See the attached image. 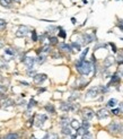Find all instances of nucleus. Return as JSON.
I'll return each instance as SVG.
<instances>
[{
  "mask_svg": "<svg viewBox=\"0 0 123 139\" xmlns=\"http://www.w3.org/2000/svg\"><path fill=\"white\" fill-rule=\"evenodd\" d=\"M23 62L26 65L27 69L31 70V69H33V67H34V63H35V58H32V57H25V59H24Z\"/></svg>",
  "mask_w": 123,
  "mask_h": 139,
  "instance_id": "423d86ee",
  "label": "nucleus"
},
{
  "mask_svg": "<svg viewBox=\"0 0 123 139\" xmlns=\"http://www.w3.org/2000/svg\"><path fill=\"white\" fill-rule=\"evenodd\" d=\"M1 80H2V76H1V75H0V82H1Z\"/></svg>",
  "mask_w": 123,
  "mask_h": 139,
  "instance_id": "603ef678",
  "label": "nucleus"
},
{
  "mask_svg": "<svg viewBox=\"0 0 123 139\" xmlns=\"http://www.w3.org/2000/svg\"><path fill=\"white\" fill-rule=\"evenodd\" d=\"M60 109H61L63 112H69V111H72V103H70V102L61 103Z\"/></svg>",
  "mask_w": 123,
  "mask_h": 139,
  "instance_id": "1a4fd4ad",
  "label": "nucleus"
},
{
  "mask_svg": "<svg viewBox=\"0 0 123 139\" xmlns=\"http://www.w3.org/2000/svg\"><path fill=\"white\" fill-rule=\"evenodd\" d=\"M10 1H14V2H20V0H10Z\"/></svg>",
  "mask_w": 123,
  "mask_h": 139,
  "instance_id": "8fccbe9b",
  "label": "nucleus"
},
{
  "mask_svg": "<svg viewBox=\"0 0 123 139\" xmlns=\"http://www.w3.org/2000/svg\"><path fill=\"white\" fill-rule=\"evenodd\" d=\"M121 40H122V41H123V37H121Z\"/></svg>",
  "mask_w": 123,
  "mask_h": 139,
  "instance_id": "5fc2aeb1",
  "label": "nucleus"
},
{
  "mask_svg": "<svg viewBox=\"0 0 123 139\" xmlns=\"http://www.w3.org/2000/svg\"><path fill=\"white\" fill-rule=\"evenodd\" d=\"M46 120H48V116L45 114H37L36 115V122H35V126L36 127H42L43 123L45 122Z\"/></svg>",
  "mask_w": 123,
  "mask_h": 139,
  "instance_id": "20e7f679",
  "label": "nucleus"
},
{
  "mask_svg": "<svg viewBox=\"0 0 123 139\" xmlns=\"http://www.w3.org/2000/svg\"><path fill=\"white\" fill-rule=\"evenodd\" d=\"M70 139H77V135H71Z\"/></svg>",
  "mask_w": 123,
  "mask_h": 139,
  "instance_id": "a18cd8bd",
  "label": "nucleus"
},
{
  "mask_svg": "<svg viewBox=\"0 0 123 139\" xmlns=\"http://www.w3.org/2000/svg\"><path fill=\"white\" fill-rule=\"evenodd\" d=\"M2 139H19V135L17 132H9L6 136H3Z\"/></svg>",
  "mask_w": 123,
  "mask_h": 139,
  "instance_id": "2eb2a0df",
  "label": "nucleus"
},
{
  "mask_svg": "<svg viewBox=\"0 0 123 139\" xmlns=\"http://www.w3.org/2000/svg\"><path fill=\"white\" fill-rule=\"evenodd\" d=\"M49 139H59V136L57 135V133H50Z\"/></svg>",
  "mask_w": 123,
  "mask_h": 139,
  "instance_id": "58836bf2",
  "label": "nucleus"
},
{
  "mask_svg": "<svg viewBox=\"0 0 123 139\" xmlns=\"http://www.w3.org/2000/svg\"><path fill=\"white\" fill-rule=\"evenodd\" d=\"M45 110H46V112H50V113H52V114H54L55 113V107H54L53 104H46Z\"/></svg>",
  "mask_w": 123,
  "mask_h": 139,
  "instance_id": "aec40b11",
  "label": "nucleus"
},
{
  "mask_svg": "<svg viewBox=\"0 0 123 139\" xmlns=\"http://www.w3.org/2000/svg\"><path fill=\"white\" fill-rule=\"evenodd\" d=\"M59 27H55V26H49L48 27V32H49V33H53V32H54L55 30H58Z\"/></svg>",
  "mask_w": 123,
  "mask_h": 139,
  "instance_id": "e433bc0d",
  "label": "nucleus"
},
{
  "mask_svg": "<svg viewBox=\"0 0 123 139\" xmlns=\"http://www.w3.org/2000/svg\"><path fill=\"white\" fill-rule=\"evenodd\" d=\"M33 78H34V82H35L36 84H42L44 80H46L48 76H46L45 74H36Z\"/></svg>",
  "mask_w": 123,
  "mask_h": 139,
  "instance_id": "0eeeda50",
  "label": "nucleus"
},
{
  "mask_svg": "<svg viewBox=\"0 0 123 139\" xmlns=\"http://www.w3.org/2000/svg\"><path fill=\"white\" fill-rule=\"evenodd\" d=\"M98 95V87H91L86 93V98H95Z\"/></svg>",
  "mask_w": 123,
  "mask_h": 139,
  "instance_id": "7ed1b4c3",
  "label": "nucleus"
},
{
  "mask_svg": "<svg viewBox=\"0 0 123 139\" xmlns=\"http://www.w3.org/2000/svg\"><path fill=\"white\" fill-rule=\"evenodd\" d=\"M29 32H31V31H29L28 27L22 25V26H19V27H18V30H17L16 36H17V37H25L26 35L29 33Z\"/></svg>",
  "mask_w": 123,
  "mask_h": 139,
  "instance_id": "f03ea898",
  "label": "nucleus"
},
{
  "mask_svg": "<svg viewBox=\"0 0 123 139\" xmlns=\"http://www.w3.org/2000/svg\"><path fill=\"white\" fill-rule=\"evenodd\" d=\"M89 126H90V124H89V122H88L87 120H84V121H82V123H81V127H82L84 129H86V130H88Z\"/></svg>",
  "mask_w": 123,
  "mask_h": 139,
  "instance_id": "72a5a7b5",
  "label": "nucleus"
},
{
  "mask_svg": "<svg viewBox=\"0 0 123 139\" xmlns=\"http://www.w3.org/2000/svg\"><path fill=\"white\" fill-rule=\"evenodd\" d=\"M36 105V102H35V99L34 98H31V101H29V103L27 104V109H32L33 106H35Z\"/></svg>",
  "mask_w": 123,
  "mask_h": 139,
  "instance_id": "7c9ffc66",
  "label": "nucleus"
},
{
  "mask_svg": "<svg viewBox=\"0 0 123 139\" xmlns=\"http://www.w3.org/2000/svg\"><path fill=\"white\" fill-rule=\"evenodd\" d=\"M112 113L116 115V114H119V113H120V110H119V109H114V110H112Z\"/></svg>",
  "mask_w": 123,
  "mask_h": 139,
  "instance_id": "a19ab883",
  "label": "nucleus"
},
{
  "mask_svg": "<svg viewBox=\"0 0 123 139\" xmlns=\"http://www.w3.org/2000/svg\"><path fill=\"white\" fill-rule=\"evenodd\" d=\"M119 27H120L121 31H123V23H122V24H119Z\"/></svg>",
  "mask_w": 123,
  "mask_h": 139,
  "instance_id": "de8ad7c7",
  "label": "nucleus"
},
{
  "mask_svg": "<svg viewBox=\"0 0 123 139\" xmlns=\"http://www.w3.org/2000/svg\"><path fill=\"white\" fill-rule=\"evenodd\" d=\"M120 128H121V123H119V122H113V123H111L110 126H108V130L113 131V132L119 131Z\"/></svg>",
  "mask_w": 123,
  "mask_h": 139,
  "instance_id": "9b49d317",
  "label": "nucleus"
},
{
  "mask_svg": "<svg viewBox=\"0 0 123 139\" xmlns=\"http://www.w3.org/2000/svg\"><path fill=\"white\" fill-rule=\"evenodd\" d=\"M45 90H46V88H40L39 92H40V93H43V92H45Z\"/></svg>",
  "mask_w": 123,
  "mask_h": 139,
  "instance_id": "c03bdc74",
  "label": "nucleus"
},
{
  "mask_svg": "<svg viewBox=\"0 0 123 139\" xmlns=\"http://www.w3.org/2000/svg\"><path fill=\"white\" fill-rule=\"evenodd\" d=\"M20 84H23L24 86H28V85H29V84L27 83V82H23V80H22V82H20Z\"/></svg>",
  "mask_w": 123,
  "mask_h": 139,
  "instance_id": "37998d69",
  "label": "nucleus"
},
{
  "mask_svg": "<svg viewBox=\"0 0 123 139\" xmlns=\"http://www.w3.org/2000/svg\"><path fill=\"white\" fill-rule=\"evenodd\" d=\"M120 111L123 113V103H122V104H121V109H120Z\"/></svg>",
  "mask_w": 123,
  "mask_h": 139,
  "instance_id": "09e8293b",
  "label": "nucleus"
},
{
  "mask_svg": "<svg viewBox=\"0 0 123 139\" xmlns=\"http://www.w3.org/2000/svg\"><path fill=\"white\" fill-rule=\"evenodd\" d=\"M96 115H97L98 119H104V118H106V116L108 115V112H107L106 109H102L96 113Z\"/></svg>",
  "mask_w": 123,
  "mask_h": 139,
  "instance_id": "ddd939ff",
  "label": "nucleus"
},
{
  "mask_svg": "<svg viewBox=\"0 0 123 139\" xmlns=\"http://www.w3.org/2000/svg\"><path fill=\"white\" fill-rule=\"evenodd\" d=\"M87 131H88V130L84 129V128H82V127L80 126L77 130H76V135H77V136H82V135H85V133L87 132Z\"/></svg>",
  "mask_w": 123,
  "mask_h": 139,
  "instance_id": "4be33fe9",
  "label": "nucleus"
},
{
  "mask_svg": "<svg viewBox=\"0 0 123 139\" xmlns=\"http://www.w3.org/2000/svg\"><path fill=\"white\" fill-rule=\"evenodd\" d=\"M82 39H84V44H89L95 40V36L94 34H84Z\"/></svg>",
  "mask_w": 123,
  "mask_h": 139,
  "instance_id": "9d476101",
  "label": "nucleus"
},
{
  "mask_svg": "<svg viewBox=\"0 0 123 139\" xmlns=\"http://www.w3.org/2000/svg\"><path fill=\"white\" fill-rule=\"evenodd\" d=\"M110 45H111V48H112V51H113L114 53L116 52V45H115L114 43H110Z\"/></svg>",
  "mask_w": 123,
  "mask_h": 139,
  "instance_id": "ea45409f",
  "label": "nucleus"
},
{
  "mask_svg": "<svg viewBox=\"0 0 123 139\" xmlns=\"http://www.w3.org/2000/svg\"><path fill=\"white\" fill-rule=\"evenodd\" d=\"M6 25H7L6 20H5V19H0V31L3 30V28L6 27Z\"/></svg>",
  "mask_w": 123,
  "mask_h": 139,
  "instance_id": "f704fd0d",
  "label": "nucleus"
},
{
  "mask_svg": "<svg viewBox=\"0 0 123 139\" xmlns=\"http://www.w3.org/2000/svg\"><path fill=\"white\" fill-rule=\"evenodd\" d=\"M59 49H60V51H63V52H67V53H71L72 52L71 45H69V44L65 43V42H62V43L59 44Z\"/></svg>",
  "mask_w": 123,
  "mask_h": 139,
  "instance_id": "6e6552de",
  "label": "nucleus"
},
{
  "mask_svg": "<svg viewBox=\"0 0 123 139\" xmlns=\"http://www.w3.org/2000/svg\"><path fill=\"white\" fill-rule=\"evenodd\" d=\"M59 37H61V39H66L67 37V33H66V31L62 28V27H59Z\"/></svg>",
  "mask_w": 123,
  "mask_h": 139,
  "instance_id": "a878e982",
  "label": "nucleus"
},
{
  "mask_svg": "<svg viewBox=\"0 0 123 139\" xmlns=\"http://www.w3.org/2000/svg\"><path fill=\"white\" fill-rule=\"evenodd\" d=\"M91 68H93V65H91L89 61H86V60H84V61L78 60L77 62H76V69H77L78 73L80 74V75H82V76L89 75L91 71Z\"/></svg>",
  "mask_w": 123,
  "mask_h": 139,
  "instance_id": "f257e3e1",
  "label": "nucleus"
},
{
  "mask_svg": "<svg viewBox=\"0 0 123 139\" xmlns=\"http://www.w3.org/2000/svg\"><path fill=\"white\" fill-rule=\"evenodd\" d=\"M81 139H94V138H93V135H91L89 131H87L85 135H82V136H81Z\"/></svg>",
  "mask_w": 123,
  "mask_h": 139,
  "instance_id": "c756f323",
  "label": "nucleus"
},
{
  "mask_svg": "<svg viewBox=\"0 0 123 139\" xmlns=\"http://www.w3.org/2000/svg\"><path fill=\"white\" fill-rule=\"evenodd\" d=\"M88 51H89V49H88V48H86V49H85L84 51H82V53L80 54V59H79V60H81V61H84V60L86 59V56H87Z\"/></svg>",
  "mask_w": 123,
  "mask_h": 139,
  "instance_id": "bb28decb",
  "label": "nucleus"
},
{
  "mask_svg": "<svg viewBox=\"0 0 123 139\" xmlns=\"http://www.w3.org/2000/svg\"><path fill=\"white\" fill-rule=\"evenodd\" d=\"M69 118L68 116H62L61 118V121H60V126L61 127H67L69 124Z\"/></svg>",
  "mask_w": 123,
  "mask_h": 139,
  "instance_id": "a211bd4d",
  "label": "nucleus"
},
{
  "mask_svg": "<svg viewBox=\"0 0 123 139\" xmlns=\"http://www.w3.org/2000/svg\"><path fill=\"white\" fill-rule=\"evenodd\" d=\"M120 131L123 133V126H121V128H120Z\"/></svg>",
  "mask_w": 123,
  "mask_h": 139,
  "instance_id": "3c124183",
  "label": "nucleus"
},
{
  "mask_svg": "<svg viewBox=\"0 0 123 139\" xmlns=\"http://www.w3.org/2000/svg\"><path fill=\"white\" fill-rule=\"evenodd\" d=\"M49 42H50V45H55V44H58V37L57 36H50L49 37Z\"/></svg>",
  "mask_w": 123,
  "mask_h": 139,
  "instance_id": "b1692460",
  "label": "nucleus"
},
{
  "mask_svg": "<svg viewBox=\"0 0 123 139\" xmlns=\"http://www.w3.org/2000/svg\"><path fill=\"white\" fill-rule=\"evenodd\" d=\"M119 82H120V77H119V75H117V74H114L113 76H112V79H111V82L108 83L107 86H112V84L119 83Z\"/></svg>",
  "mask_w": 123,
  "mask_h": 139,
  "instance_id": "f3484780",
  "label": "nucleus"
},
{
  "mask_svg": "<svg viewBox=\"0 0 123 139\" xmlns=\"http://www.w3.org/2000/svg\"><path fill=\"white\" fill-rule=\"evenodd\" d=\"M121 74H122V76H123V70H122V73H121Z\"/></svg>",
  "mask_w": 123,
  "mask_h": 139,
  "instance_id": "864d4df0",
  "label": "nucleus"
},
{
  "mask_svg": "<svg viewBox=\"0 0 123 139\" xmlns=\"http://www.w3.org/2000/svg\"><path fill=\"white\" fill-rule=\"evenodd\" d=\"M3 46H5V41L2 39H0V49H2Z\"/></svg>",
  "mask_w": 123,
  "mask_h": 139,
  "instance_id": "79ce46f5",
  "label": "nucleus"
},
{
  "mask_svg": "<svg viewBox=\"0 0 123 139\" xmlns=\"http://www.w3.org/2000/svg\"><path fill=\"white\" fill-rule=\"evenodd\" d=\"M117 104V99L115 98H111L110 101H108V103H107V105L111 106V107H113V106H115Z\"/></svg>",
  "mask_w": 123,
  "mask_h": 139,
  "instance_id": "cd10ccee",
  "label": "nucleus"
},
{
  "mask_svg": "<svg viewBox=\"0 0 123 139\" xmlns=\"http://www.w3.org/2000/svg\"><path fill=\"white\" fill-rule=\"evenodd\" d=\"M7 92V87L3 85H0V94H5Z\"/></svg>",
  "mask_w": 123,
  "mask_h": 139,
  "instance_id": "4c0bfd02",
  "label": "nucleus"
},
{
  "mask_svg": "<svg viewBox=\"0 0 123 139\" xmlns=\"http://www.w3.org/2000/svg\"><path fill=\"white\" fill-rule=\"evenodd\" d=\"M5 53H6V54H9V56H11V57H14V54H15V51H14L13 49L8 48V49H5Z\"/></svg>",
  "mask_w": 123,
  "mask_h": 139,
  "instance_id": "473e14b6",
  "label": "nucleus"
},
{
  "mask_svg": "<svg viewBox=\"0 0 123 139\" xmlns=\"http://www.w3.org/2000/svg\"><path fill=\"white\" fill-rule=\"evenodd\" d=\"M81 114H82V118H84L85 120H90L93 119V116H94V112H93V110L91 109H84L82 110V112H81Z\"/></svg>",
  "mask_w": 123,
  "mask_h": 139,
  "instance_id": "39448f33",
  "label": "nucleus"
},
{
  "mask_svg": "<svg viewBox=\"0 0 123 139\" xmlns=\"http://www.w3.org/2000/svg\"><path fill=\"white\" fill-rule=\"evenodd\" d=\"M70 124H71V128L72 129H74V130H77L78 128L81 126L80 123H79V121H77V120H74V119L70 121Z\"/></svg>",
  "mask_w": 123,
  "mask_h": 139,
  "instance_id": "412c9836",
  "label": "nucleus"
},
{
  "mask_svg": "<svg viewBox=\"0 0 123 139\" xmlns=\"http://www.w3.org/2000/svg\"><path fill=\"white\" fill-rule=\"evenodd\" d=\"M113 61H114L113 57H107L106 60H105V62H104V66L106 67V68H108L111 65H113Z\"/></svg>",
  "mask_w": 123,
  "mask_h": 139,
  "instance_id": "6ab92c4d",
  "label": "nucleus"
},
{
  "mask_svg": "<svg viewBox=\"0 0 123 139\" xmlns=\"http://www.w3.org/2000/svg\"><path fill=\"white\" fill-rule=\"evenodd\" d=\"M32 41H33V42H36V41H39V36H37V33H36V31H32Z\"/></svg>",
  "mask_w": 123,
  "mask_h": 139,
  "instance_id": "2f4dec72",
  "label": "nucleus"
},
{
  "mask_svg": "<svg viewBox=\"0 0 123 139\" xmlns=\"http://www.w3.org/2000/svg\"><path fill=\"white\" fill-rule=\"evenodd\" d=\"M61 133L62 135H66V136H71L72 133V130L70 127H62V130H61Z\"/></svg>",
  "mask_w": 123,
  "mask_h": 139,
  "instance_id": "dca6fc26",
  "label": "nucleus"
},
{
  "mask_svg": "<svg viewBox=\"0 0 123 139\" xmlns=\"http://www.w3.org/2000/svg\"><path fill=\"white\" fill-rule=\"evenodd\" d=\"M45 61H46V54H44V53L39 54V57L35 59V62H37L39 65H42V63H44Z\"/></svg>",
  "mask_w": 123,
  "mask_h": 139,
  "instance_id": "4468645a",
  "label": "nucleus"
},
{
  "mask_svg": "<svg viewBox=\"0 0 123 139\" xmlns=\"http://www.w3.org/2000/svg\"><path fill=\"white\" fill-rule=\"evenodd\" d=\"M71 23L72 24H76V18H74V17H72V18H71Z\"/></svg>",
  "mask_w": 123,
  "mask_h": 139,
  "instance_id": "49530a36",
  "label": "nucleus"
},
{
  "mask_svg": "<svg viewBox=\"0 0 123 139\" xmlns=\"http://www.w3.org/2000/svg\"><path fill=\"white\" fill-rule=\"evenodd\" d=\"M71 48H72V49H74V50H77V51H80V50H81L80 44L77 43V42H72V43H71Z\"/></svg>",
  "mask_w": 123,
  "mask_h": 139,
  "instance_id": "c85d7f7f",
  "label": "nucleus"
},
{
  "mask_svg": "<svg viewBox=\"0 0 123 139\" xmlns=\"http://www.w3.org/2000/svg\"><path fill=\"white\" fill-rule=\"evenodd\" d=\"M0 68H1V69H7V68H8V63L5 61L3 58H0Z\"/></svg>",
  "mask_w": 123,
  "mask_h": 139,
  "instance_id": "393cba45",
  "label": "nucleus"
},
{
  "mask_svg": "<svg viewBox=\"0 0 123 139\" xmlns=\"http://www.w3.org/2000/svg\"><path fill=\"white\" fill-rule=\"evenodd\" d=\"M10 0H0V3H1V6L5 7V8H10L11 5H10Z\"/></svg>",
  "mask_w": 123,
  "mask_h": 139,
  "instance_id": "5701e85b",
  "label": "nucleus"
},
{
  "mask_svg": "<svg viewBox=\"0 0 123 139\" xmlns=\"http://www.w3.org/2000/svg\"><path fill=\"white\" fill-rule=\"evenodd\" d=\"M27 75H28V77H34L36 75V71L35 70H28V71H27Z\"/></svg>",
  "mask_w": 123,
  "mask_h": 139,
  "instance_id": "c9c22d12",
  "label": "nucleus"
},
{
  "mask_svg": "<svg viewBox=\"0 0 123 139\" xmlns=\"http://www.w3.org/2000/svg\"><path fill=\"white\" fill-rule=\"evenodd\" d=\"M13 105H14V101L11 98H6L1 103V107L2 109H7V107H10V106H13Z\"/></svg>",
  "mask_w": 123,
  "mask_h": 139,
  "instance_id": "f8f14e48",
  "label": "nucleus"
}]
</instances>
